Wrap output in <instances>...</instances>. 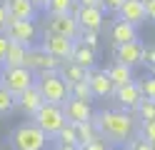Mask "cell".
<instances>
[{
	"label": "cell",
	"mask_w": 155,
	"mask_h": 150,
	"mask_svg": "<svg viewBox=\"0 0 155 150\" xmlns=\"http://www.w3.org/2000/svg\"><path fill=\"white\" fill-rule=\"evenodd\" d=\"M93 123L98 128V135L108 145H128V140L138 135V118L120 108H105L93 115Z\"/></svg>",
	"instance_id": "6da1fadb"
},
{
	"label": "cell",
	"mask_w": 155,
	"mask_h": 150,
	"mask_svg": "<svg viewBox=\"0 0 155 150\" xmlns=\"http://www.w3.org/2000/svg\"><path fill=\"white\" fill-rule=\"evenodd\" d=\"M50 138H48L35 123H20L10 133V148L13 150H48Z\"/></svg>",
	"instance_id": "7a4b0ae2"
},
{
	"label": "cell",
	"mask_w": 155,
	"mask_h": 150,
	"mask_svg": "<svg viewBox=\"0 0 155 150\" xmlns=\"http://www.w3.org/2000/svg\"><path fill=\"white\" fill-rule=\"evenodd\" d=\"M35 88L40 90L45 103H53V105H63L65 100L70 98L68 83L58 73H40V75H35Z\"/></svg>",
	"instance_id": "3957f363"
},
{
	"label": "cell",
	"mask_w": 155,
	"mask_h": 150,
	"mask_svg": "<svg viewBox=\"0 0 155 150\" xmlns=\"http://www.w3.org/2000/svg\"><path fill=\"white\" fill-rule=\"evenodd\" d=\"M30 123H35L38 128L43 130L48 138H55L58 130H60L68 120H65V113H63V105H53V103H43V108L30 118Z\"/></svg>",
	"instance_id": "277c9868"
},
{
	"label": "cell",
	"mask_w": 155,
	"mask_h": 150,
	"mask_svg": "<svg viewBox=\"0 0 155 150\" xmlns=\"http://www.w3.org/2000/svg\"><path fill=\"white\" fill-rule=\"evenodd\" d=\"M0 85L18 98L20 93H25L28 88L35 85V75L25 65H20V68H3V73H0Z\"/></svg>",
	"instance_id": "5b68a950"
},
{
	"label": "cell",
	"mask_w": 155,
	"mask_h": 150,
	"mask_svg": "<svg viewBox=\"0 0 155 150\" xmlns=\"http://www.w3.org/2000/svg\"><path fill=\"white\" fill-rule=\"evenodd\" d=\"M28 70H30L33 75H40V73H58V68H60V60L48 55L40 45H33L28 48L25 53V63H23Z\"/></svg>",
	"instance_id": "8992f818"
},
{
	"label": "cell",
	"mask_w": 155,
	"mask_h": 150,
	"mask_svg": "<svg viewBox=\"0 0 155 150\" xmlns=\"http://www.w3.org/2000/svg\"><path fill=\"white\" fill-rule=\"evenodd\" d=\"M5 35L10 43H20L25 48H33L38 43L40 30H38L35 20H10V25L5 28Z\"/></svg>",
	"instance_id": "52a82bcc"
},
{
	"label": "cell",
	"mask_w": 155,
	"mask_h": 150,
	"mask_svg": "<svg viewBox=\"0 0 155 150\" xmlns=\"http://www.w3.org/2000/svg\"><path fill=\"white\" fill-rule=\"evenodd\" d=\"M45 30L55 35H63L68 40H80V25L73 13H63V15H48L45 18Z\"/></svg>",
	"instance_id": "ba28073f"
},
{
	"label": "cell",
	"mask_w": 155,
	"mask_h": 150,
	"mask_svg": "<svg viewBox=\"0 0 155 150\" xmlns=\"http://www.w3.org/2000/svg\"><path fill=\"white\" fill-rule=\"evenodd\" d=\"M43 50L48 55H53V58H58L60 63H65V60H70V55H73V45H75V40H68V38H63V35H55V33H43V40L40 43Z\"/></svg>",
	"instance_id": "9c48e42d"
},
{
	"label": "cell",
	"mask_w": 155,
	"mask_h": 150,
	"mask_svg": "<svg viewBox=\"0 0 155 150\" xmlns=\"http://www.w3.org/2000/svg\"><path fill=\"white\" fill-rule=\"evenodd\" d=\"M143 50H145V45L140 40H133V43H125V45H115L113 48V60L135 70L138 65H143Z\"/></svg>",
	"instance_id": "30bf717a"
},
{
	"label": "cell",
	"mask_w": 155,
	"mask_h": 150,
	"mask_svg": "<svg viewBox=\"0 0 155 150\" xmlns=\"http://www.w3.org/2000/svg\"><path fill=\"white\" fill-rule=\"evenodd\" d=\"M73 15L78 20V25H80V30L85 33V30H93V33H98V30L105 25V10L103 8H83V5H78L73 10Z\"/></svg>",
	"instance_id": "8fae6325"
},
{
	"label": "cell",
	"mask_w": 155,
	"mask_h": 150,
	"mask_svg": "<svg viewBox=\"0 0 155 150\" xmlns=\"http://www.w3.org/2000/svg\"><path fill=\"white\" fill-rule=\"evenodd\" d=\"M110 98H115V103H118V108H120V110L135 113V108H138V105H140V100H143V93H140L138 80H133V83L123 85V88H115Z\"/></svg>",
	"instance_id": "7c38bea8"
},
{
	"label": "cell",
	"mask_w": 155,
	"mask_h": 150,
	"mask_svg": "<svg viewBox=\"0 0 155 150\" xmlns=\"http://www.w3.org/2000/svg\"><path fill=\"white\" fill-rule=\"evenodd\" d=\"M63 113H65V120L70 125H78V123H88V120H93V108L90 103H83V100H73L68 98L63 103Z\"/></svg>",
	"instance_id": "4fadbf2b"
},
{
	"label": "cell",
	"mask_w": 155,
	"mask_h": 150,
	"mask_svg": "<svg viewBox=\"0 0 155 150\" xmlns=\"http://www.w3.org/2000/svg\"><path fill=\"white\" fill-rule=\"evenodd\" d=\"M108 35H110L113 48H115V45L133 43V40H140V38H138V28H135V25H130V23H125V20H120V18H115L113 23H110Z\"/></svg>",
	"instance_id": "5bb4252c"
},
{
	"label": "cell",
	"mask_w": 155,
	"mask_h": 150,
	"mask_svg": "<svg viewBox=\"0 0 155 150\" xmlns=\"http://www.w3.org/2000/svg\"><path fill=\"white\" fill-rule=\"evenodd\" d=\"M43 103H45V100H43L40 90H38L35 85H33V88H28L25 93H20V95L15 98V108L20 110L23 115H28V118H33L38 110L43 108Z\"/></svg>",
	"instance_id": "9a60e30c"
},
{
	"label": "cell",
	"mask_w": 155,
	"mask_h": 150,
	"mask_svg": "<svg viewBox=\"0 0 155 150\" xmlns=\"http://www.w3.org/2000/svg\"><path fill=\"white\" fill-rule=\"evenodd\" d=\"M88 85H90V93L93 98H110L113 95V83H110V78L105 70L100 68H93L90 73H88Z\"/></svg>",
	"instance_id": "2e32d148"
},
{
	"label": "cell",
	"mask_w": 155,
	"mask_h": 150,
	"mask_svg": "<svg viewBox=\"0 0 155 150\" xmlns=\"http://www.w3.org/2000/svg\"><path fill=\"white\" fill-rule=\"evenodd\" d=\"M118 18L125 20V23H130L135 28H140L143 23H148V18H145V8H143V0H125L118 10Z\"/></svg>",
	"instance_id": "e0dca14e"
},
{
	"label": "cell",
	"mask_w": 155,
	"mask_h": 150,
	"mask_svg": "<svg viewBox=\"0 0 155 150\" xmlns=\"http://www.w3.org/2000/svg\"><path fill=\"white\" fill-rule=\"evenodd\" d=\"M3 5L8 8L10 20H35L38 18V10L30 0H5Z\"/></svg>",
	"instance_id": "ac0fdd59"
},
{
	"label": "cell",
	"mask_w": 155,
	"mask_h": 150,
	"mask_svg": "<svg viewBox=\"0 0 155 150\" xmlns=\"http://www.w3.org/2000/svg\"><path fill=\"white\" fill-rule=\"evenodd\" d=\"M70 60L75 65H80V68H85V70H93L95 68V63H98V53H95L93 48H88V45H83L80 40H75V45H73V55H70Z\"/></svg>",
	"instance_id": "d6986e66"
},
{
	"label": "cell",
	"mask_w": 155,
	"mask_h": 150,
	"mask_svg": "<svg viewBox=\"0 0 155 150\" xmlns=\"http://www.w3.org/2000/svg\"><path fill=\"white\" fill-rule=\"evenodd\" d=\"M88 73H90V70H85V68H80V65H75L73 60H65V63H60V68H58V75H60L68 85L88 80Z\"/></svg>",
	"instance_id": "ffe728a7"
},
{
	"label": "cell",
	"mask_w": 155,
	"mask_h": 150,
	"mask_svg": "<svg viewBox=\"0 0 155 150\" xmlns=\"http://www.w3.org/2000/svg\"><path fill=\"white\" fill-rule=\"evenodd\" d=\"M105 73H108L113 88H123V85H128V83H133V80H135V78H133V68L120 65V63L108 65V68H105Z\"/></svg>",
	"instance_id": "44dd1931"
},
{
	"label": "cell",
	"mask_w": 155,
	"mask_h": 150,
	"mask_svg": "<svg viewBox=\"0 0 155 150\" xmlns=\"http://www.w3.org/2000/svg\"><path fill=\"white\" fill-rule=\"evenodd\" d=\"M75 133H78V143H80V148L88 145V143H95V140H103L98 135V128H95L93 120H88V123H78L75 125Z\"/></svg>",
	"instance_id": "7402d4cb"
},
{
	"label": "cell",
	"mask_w": 155,
	"mask_h": 150,
	"mask_svg": "<svg viewBox=\"0 0 155 150\" xmlns=\"http://www.w3.org/2000/svg\"><path fill=\"white\" fill-rule=\"evenodd\" d=\"M25 53L28 48L20 45V43H10V48H8V55L3 60V68H20L25 63Z\"/></svg>",
	"instance_id": "603a6c76"
},
{
	"label": "cell",
	"mask_w": 155,
	"mask_h": 150,
	"mask_svg": "<svg viewBox=\"0 0 155 150\" xmlns=\"http://www.w3.org/2000/svg\"><path fill=\"white\" fill-rule=\"evenodd\" d=\"M50 143H58V145H80V143H78V133H75V125L65 123L60 130H58V135L50 140Z\"/></svg>",
	"instance_id": "cb8c5ba5"
},
{
	"label": "cell",
	"mask_w": 155,
	"mask_h": 150,
	"mask_svg": "<svg viewBox=\"0 0 155 150\" xmlns=\"http://www.w3.org/2000/svg\"><path fill=\"white\" fill-rule=\"evenodd\" d=\"M78 8L75 0H48L45 3V13L48 15H63V13H73Z\"/></svg>",
	"instance_id": "d4e9b609"
},
{
	"label": "cell",
	"mask_w": 155,
	"mask_h": 150,
	"mask_svg": "<svg viewBox=\"0 0 155 150\" xmlns=\"http://www.w3.org/2000/svg\"><path fill=\"white\" fill-rule=\"evenodd\" d=\"M135 118H138V123H148V120H155V100L150 98H143L140 105L135 108Z\"/></svg>",
	"instance_id": "484cf974"
},
{
	"label": "cell",
	"mask_w": 155,
	"mask_h": 150,
	"mask_svg": "<svg viewBox=\"0 0 155 150\" xmlns=\"http://www.w3.org/2000/svg\"><path fill=\"white\" fill-rule=\"evenodd\" d=\"M68 90H70V98H73V100H83V103H90V100H93V93H90V85H88V80L68 85Z\"/></svg>",
	"instance_id": "4316f807"
},
{
	"label": "cell",
	"mask_w": 155,
	"mask_h": 150,
	"mask_svg": "<svg viewBox=\"0 0 155 150\" xmlns=\"http://www.w3.org/2000/svg\"><path fill=\"white\" fill-rule=\"evenodd\" d=\"M15 110V95L8 93V90L0 85V115H8Z\"/></svg>",
	"instance_id": "83f0119b"
},
{
	"label": "cell",
	"mask_w": 155,
	"mask_h": 150,
	"mask_svg": "<svg viewBox=\"0 0 155 150\" xmlns=\"http://www.w3.org/2000/svg\"><path fill=\"white\" fill-rule=\"evenodd\" d=\"M138 135L143 140H148V143L155 148V120H148V123H140L138 125Z\"/></svg>",
	"instance_id": "f1b7e54d"
},
{
	"label": "cell",
	"mask_w": 155,
	"mask_h": 150,
	"mask_svg": "<svg viewBox=\"0 0 155 150\" xmlns=\"http://www.w3.org/2000/svg\"><path fill=\"white\" fill-rule=\"evenodd\" d=\"M138 85H140V93H143V98H155V75H148V78H143V80H138Z\"/></svg>",
	"instance_id": "f546056e"
},
{
	"label": "cell",
	"mask_w": 155,
	"mask_h": 150,
	"mask_svg": "<svg viewBox=\"0 0 155 150\" xmlns=\"http://www.w3.org/2000/svg\"><path fill=\"white\" fill-rule=\"evenodd\" d=\"M80 43H83V45H88V48H93L95 53H98V48H100V38H98V33H93V30H85V33H80Z\"/></svg>",
	"instance_id": "4dcf8cb0"
},
{
	"label": "cell",
	"mask_w": 155,
	"mask_h": 150,
	"mask_svg": "<svg viewBox=\"0 0 155 150\" xmlns=\"http://www.w3.org/2000/svg\"><path fill=\"white\" fill-rule=\"evenodd\" d=\"M125 150H155L148 140H143L140 135H135L133 140H128V145H125Z\"/></svg>",
	"instance_id": "1f68e13d"
},
{
	"label": "cell",
	"mask_w": 155,
	"mask_h": 150,
	"mask_svg": "<svg viewBox=\"0 0 155 150\" xmlns=\"http://www.w3.org/2000/svg\"><path fill=\"white\" fill-rule=\"evenodd\" d=\"M143 65H148V70L155 68V45H145V50H143Z\"/></svg>",
	"instance_id": "d6a6232c"
},
{
	"label": "cell",
	"mask_w": 155,
	"mask_h": 150,
	"mask_svg": "<svg viewBox=\"0 0 155 150\" xmlns=\"http://www.w3.org/2000/svg\"><path fill=\"white\" fill-rule=\"evenodd\" d=\"M123 3L125 0H100V8L105 10V13H118Z\"/></svg>",
	"instance_id": "836d02e7"
},
{
	"label": "cell",
	"mask_w": 155,
	"mask_h": 150,
	"mask_svg": "<svg viewBox=\"0 0 155 150\" xmlns=\"http://www.w3.org/2000/svg\"><path fill=\"white\" fill-rule=\"evenodd\" d=\"M143 8H145V18L155 23V0H143Z\"/></svg>",
	"instance_id": "e575fe53"
},
{
	"label": "cell",
	"mask_w": 155,
	"mask_h": 150,
	"mask_svg": "<svg viewBox=\"0 0 155 150\" xmlns=\"http://www.w3.org/2000/svg\"><path fill=\"white\" fill-rule=\"evenodd\" d=\"M8 25H10V15H8V8L0 3V33H5Z\"/></svg>",
	"instance_id": "d590c367"
},
{
	"label": "cell",
	"mask_w": 155,
	"mask_h": 150,
	"mask_svg": "<svg viewBox=\"0 0 155 150\" xmlns=\"http://www.w3.org/2000/svg\"><path fill=\"white\" fill-rule=\"evenodd\" d=\"M8 48H10V40H8L5 33H0V65H3V60L8 55Z\"/></svg>",
	"instance_id": "8d00e7d4"
},
{
	"label": "cell",
	"mask_w": 155,
	"mask_h": 150,
	"mask_svg": "<svg viewBox=\"0 0 155 150\" xmlns=\"http://www.w3.org/2000/svg\"><path fill=\"white\" fill-rule=\"evenodd\" d=\"M80 150H110V145L105 143V140H95V143H88V145H83Z\"/></svg>",
	"instance_id": "74e56055"
},
{
	"label": "cell",
	"mask_w": 155,
	"mask_h": 150,
	"mask_svg": "<svg viewBox=\"0 0 155 150\" xmlns=\"http://www.w3.org/2000/svg\"><path fill=\"white\" fill-rule=\"evenodd\" d=\"M75 3H78V5H83V8H95V5L100 8V0H75Z\"/></svg>",
	"instance_id": "f35d334b"
},
{
	"label": "cell",
	"mask_w": 155,
	"mask_h": 150,
	"mask_svg": "<svg viewBox=\"0 0 155 150\" xmlns=\"http://www.w3.org/2000/svg\"><path fill=\"white\" fill-rule=\"evenodd\" d=\"M53 150H80V145H58V143H53Z\"/></svg>",
	"instance_id": "ab89813d"
},
{
	"label": "cell",
	"mask_w": 155,
	"mask_h": 150,
	"mask_svg": "<svg viewBox=\"0 0 155 150\" xmlns=\"http://www.w3.org/2000/svg\"><path fill=\"white\" fill-rule=\"evenodd\" d=\"M30 3L35 5V10H38V13H40V10H45V3H48V0H30Z\"/></svg>",
	"instance_id": "60d3db41"
},
{
	"label": "cell",
	"mask_w": 155,
	"mask_h": 150,
	"mask_svg": "<svg viewBox=\"0 0 155 150\" xmlns=\"http://www.w3.org/2000/svg\"><path fill=\"white\" fill-rule=\"evenodd\" d=\"M0 73H3V65H0Z\"/></svg>",
	"instance_id": "b9f144b4"
},
{
	"label": "cell",
	"mask_w": 155,
	"mask_h": 150,
	"mask_svg": "<svg viewBox=\"0 0 155 150\" xmlns=\"http://www.w3.org/2000/svg\"><path fill=\"white\" fill-rule=\"evenodd\" d=\"M153 100H155V98H153Z\"/></svg>",
	"instance_id": "7bdbcfd3"
}]
</instances>
